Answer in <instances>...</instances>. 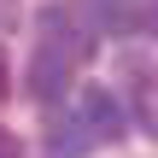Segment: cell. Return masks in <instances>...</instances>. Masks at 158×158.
<instances>
[{
	"label": "cell",
	"mask_w": 158,
	"mask_h": 158,
	"mask_svg": "<svg viewBox=\"0 0 158 158\" xmlns=\"http://www.w3.org/2000/svg\"><path fill=\"white\" fill-rule=\"evenodd\" d=\"M64 82H70V59H64L59 47H41L35 64H29V94H35V100H59Z\"/></svg>",
	"instance_id": "7a4b0ae2"
},
{
	"label": "cell",
	"mask_w": 158,
	"mask_h": 158,
	"mask_svg": "<svg viewBox=\"0 0 158 158\" xmlns=\"http://www.w3.org/2000/svg\"><path fill=\"white\" fill-rule=\"evenodd\" d=\"M0 158H23V141H18L6 123H0Z\"/></svg>",
	"instance_id": "3957f363"
},
{
	"label": "cell",
	"mask_w": 158,
	"mask_h": 158,
	"mask_svg": "<svg viewBox=\"0 0 158 158\" xmlns=\"http://www.w3.org/2000/svg\"><path fill=\"white\" fill-rule=\"evenodd\" d=\"M76 106H82V117H88L82 129L94 135V147H100V141H117V135H123V106H117V94H111V88L88 82V88L76 94Z\"/></svg>",
	"instance_id": "6da1fadb"
},
{
	"label": "cell",
	"mask_w": 158,
	"mask_h": 158,
	"mask_svg": "<svg viewBox=\"0 0 158 158\" xmlns=\"http://www.w3.org/2000/svg\"><path fill=\"white\" fill-rule=\"evenodd\" d=\"M0 100H12V59H6V47H0Z\"/></svg>",
	"instance_id": "277c9868"
}]
</instances>
